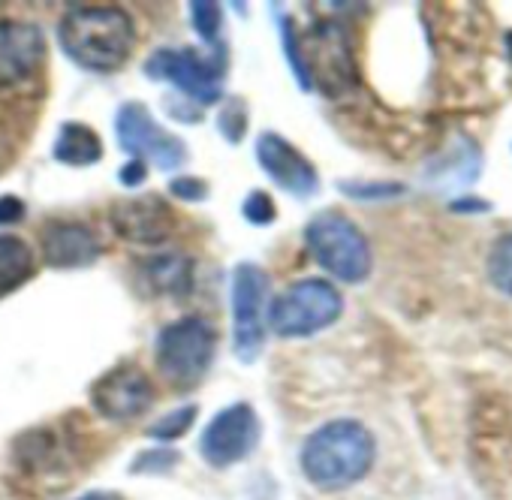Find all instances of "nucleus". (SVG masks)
I'll return each instance as SVG.
<instances>
[{
  "instance_id": "obj_1",
  "label": "nucleus",
  "mask_w": 512,
  "mask_h": 500,
  "mask_svg": "<svg viewBox=\"0 0 512 500\" xmlns=\"http://www.w3.org/2000/svg\"><path fill=\"white\" fill-rule=\"evenodd\" d=\"M58 46L88 73H115L136 49V25L118 7H76L58 25Z\"/></svg>"
},
{
  "instance_id": "obj_2",
  "label": "nucleus",
  "mask_w": 512,
  "mask_h": 500,
  "mask_svg": "<svg viewBox=\"0 0 512 500\" xmlns=\"http://www.w3.org/2000/svg\"><path fill=\"white\" fill-rule=\"evenodd\" d=\"M377 440L356 419H332L320 425L302 446L305 476L326 491L347 488L374 467Z\"/></svg>"
},
{
  "instance_id": "obj_3",
  "label": "nucleus",
  "mask_w": 512,
  "mask_h": 500,
  "mask_svg": "<svg viewBox=\"0 0 512 500\" xmlns=\"http://www.w3.org/2000/svg\"><path fill=\"white\" fill-rule=\"evenodd\" d=\"M305 244L311 257L344 284H362L374 269L365 232L344 211H320L311 217L305 226Z\"/></svg>"
},
{
  "instance_id": "obj_4",
  "label": "nucleus",
  "mask_w": 512,
  "mask_h": 500,
  "mask_svg": "<svg viewBox=\"0 0 512 500\" xmlns=\"http://www.w3.org/2000/svg\"><path fill=\"white\" fill-rule=\"evenodd\" d=\"M214 350H217V335L211 323L202 317H181L169 323L157 338L154 347L157 371L172 389L190 392L208 374L214 362Z\"/></svg>"
},
{
  "instance_id": "obj_5",
  "label": "nucleus",
  "mask_w": 512,
  "mask_h": 500,
  "mask_svg": "<svg viewBox=\"0 0 512 500\" xmlns=\"http://www.w3.org/2000/svg\"><path fill=\"white\" fill-rule=\"evenodd\" d=\"M344 314V296L323 278H305L287 287L269 308V329L278 338H311Z\"/></svg>"
},
{
  "instance_id": "obj_6",
  "label": "nucleus",
  "mask_w": 512,
  "mask_h": 500,
  "mask_svg": "<svg viewBox=\"0 0 512 500\" xmlns=\"http://www.w3.org/2000/svg\"><path fill=\"white\" fill-rule=\"evenodd\" d=\"M145 76L172 85L178 94L199 106H211L223 97L226 49L217 46L211 55H199L193 49H157L145 61Z\"/></svg>"
},
{
  "instance_id": "obj_7",
  "label": "nucleus",
  "mask_w": 512,
  "mask_h": 500,
  "mask_svg": "<svg viewBox=\"0 0 512 500\" xmlns=\"http://www.w3.org/2000/svg\"><path fill=\"white\" fill-rule=\"evenodd\" d=\"M269 275L256 263H241L232 272V353L250 365L260 359L269 332Z\"/></svg>"
},
{
  "instance_id": "obj_8",
  "label": "nucleus",
  "mask_w": 512,
  "mask_h": 500,
  "mask_svg": "<svg viewBox=\"0 0 512 500\" xmlns=\"http://www.w3.org/2000/svg\"><path fill=\"white\" fill-rule=\"evenodd\" d=\"M115 133L118 145L130 154V160H142L145 166L154 163L163 172H172L187 163V145L175 133L160 127V121L145 103H124L115 118Z\"/></svg>"
},
{
  "instance_id": "obj_9",
  "label": "nucleus",
  "mask_w": 512,
  "mask_h": 500,
  "mask_svg": "<svg viewBox=\"0 0 512 500\" xmlns=\"http://www.w3.org/2000/svg\"><path fill=\"white\" fill-rule=\"evenodd\" d=\"M260 416L256 410L244 401L223 407L202 431L199 437V455L205 458V464L223 470L232 467L244 458H250V452L260 446Z\"/></svg>"
},
{
  "instance_id": "obj_10",
  "label": "nucleus",
  "mask_w": 512,
  "mask_h": 500,
  "mask_svg": "<svg viewBox=\"0 0 512 500\" xmlns=\"http://www.w3.org/2000/svg\"><path fill=\"white\" fill-rule=\"evenodd\" d=\"M91 404L109 422H130L154 404V386L136 362H121L91 386Z\"/></svg>"
},
{
  "instance_id": "obj_11",
  "label": "nucleus",
  "mask_w": 512,
  "mask_h": 500,
  "mask_svg": "<svg viewBox=\"0 0 512 500\" xmlns=\"http://www.w3.org/2000/svg\"><path fill=\"white\" fill-rule=\"evenodd\" d=\"M256 163L260 169L290 196L308 199L320 190V172L317 166L281 133H263L256 139Z\"/></svg>"
},
{
  "instance_id": "obj_12",
  "label": "nucleus",
  "mask_w": 512,
  "mask_h": 500,
  "mask_svg": "<svg viewBox=\"0 0 512 500\" xmlns=\"http://www.w3.org/2000/svg\"><path fill=\"white\" fill-rule=\"evenodd\" d=\"M46 58V37L31 22H0V88H16L34 79Z\"/></svg>"
},
{
  "instance_id": "obj_13",
  "label": "nucleus",
  "mask_w": 512,
  "mask_h": 500,
  "mask_svg": "<svg viewBox=\"0 0 512 500\" xmlns=\"http://www.w3.org/2000/svg\"><path fill=\"white\" fill-rule=\"evenodd\" d=\"M109 223L118 232V238L133 244H160L175 229V214L166 205V199L148 193L133 196L124 202H115L109 211Z\"/></svg>"
},
{
  "instance_id": "obj_14",
  "label": "nucleus",
  "mask_w": 512,
  "mask_h": 500,
  "mask_svg": "<svg viewBox=\"0 0 512 500\" xmlns=\"http://www.w3.org/2000/svg\"><path fill=\"white\" fill-rule=\"evenodd\" d=\"M43 260L49 269H88L100 260V241L97 235L76 220H52L40 232Z\"/></svg>"
},
{
  "instance_id": "obj_15",
  "label": "nucleus",
  "mask_w": 512,
  "mask_h": 500,
  "mask_svg": "<svg viewBox=\"0 0 512 500\" xmlns=\"http://www.w3.org/2000/svg\"><path fill=\"white\" fill-rule=\"evenodd\" d=\"M52 157L61 166H94L103 157V139L88 124L67 121V124H61V130L55 136Z\"/></svg>"
},
{
  "instance_id": "obj_16",
  "label": "nucleus",
  "mask_w": 512,
  "mask_h": 500,
  "mask_svg": "<svg viewBox=\"0 0 512 500\" xmlns=\"http://www.w3.org/2000/svg\"><path fill=\"white\" fill-rule=\"evenodd\" d=\"M37 275V257L25 238L0 235V299L13 296Z\"/></svg>"
},
{
  "instance_id": "obj_17",
  "label": "nucleus",
  "mask_w": 512,
  "mask_h": 500,
  "mask_svg": "<svg viewBox=\"0 0 512 500\" xmlns=\"http://www.w3.org/2000/svg\"><path fill=\"white\" fill-rule=\"evenodd\" d=\"M148 287L166 296H184L193 287V263L181 254H163L145 266Z\"/></svg>"
},
{
  "instance_id": "obj_18",
  "label": "nucleus",
  "mask_w": 512,
  "mask_h": 500,
  "mask_svg": "<svg viewBox=\"0 0 512 500\" xmlns=\"http://www.w3.org/2000/svg\"><path fill=\"white\" fill-rule=\"evenodd\" d=\"M488 281L512 299V232L500 235L488 250Z\"/></svg>"
},
{
  "instance_id": "obj_19",
  "label": "nucleus",
  "mask_w": 512,
  "mask_h": 500,
  "mask_svg": "<svg viewBox=\"0 0 512 500\" xmlns=\"http://www.w3.org/2000/svg\"><path fill=\"white\" fill-rule=\"evenodd\" d=\"M278 28H281V43H284V55L290 61V73L296 76L299 88L302 91H314L311 85V76H308V67H305V49H302V40L296 34V25L290 16H278Z\"/></svg>"
},
{
  "instance_id": "obj_20",
  "label": "nucleus",
  "mask_w": 512,
  "mask_h": 500,
  "mask_svg": "<svg viewBox=\"0 0 512 500\" xmlns=\"http://www.w3.org/2000/svg\"><path fill=\"white\" fill-rule=\"evenodd\" d=\"M190 25L205 46H211V49L220 46L217 40H220V28H223V10L217 4H211V0H196V4H190Z\"/></svg>"
},
{
  "instance_id": "obj_21",
  "label": "nucleus",
  "mask_w": 512,
  "mask_h": 500,
  "mask_svg": "<svg viewBox=\"0 0 512 500\" xmlns=\"http://www.w3.org/2000/svg\"><path fill=\"white\" fill-rule=\"evenodd\" d=\"M338 190L359 202H386V199H398L407 193V187L398 181H341Z\"/></svg>"
},
{
  "instance_id": "obj_22",
  "label": "nucleus",
  "mask_w": 512,
  "mask_h": 500,
  "mask_svg": "<svg viewBox=\"0 0 512 500\" xmlns=\"http://www.w3.org/2000/svg\"><path fill=\"white\" fill-rule=\"evenodd\" d=\"M196 416H199V410H196L193 404H184V407H178V410L160 416V419L148 428V437L163 440V443H172V440H178V437H184V434L190 431V425L196 422Z\"/></svg>"
},
{
  "instance_id": "obj_23",
  "label": "nucleus",
  "mask_w": 512,
  "mask_h": 500,
  "mask_svg": "<svg viewBox=\"0 0 512 500\" xmlns=\"http://www.w3.org/2000/svg\"><path fill=\"white\" fill-rule=\"evenodd\" d=\"M217 130L229 145H238L247 133V103L241 97H229L223 100L220 112H217Z\"/></svg>"
},
{
  "instance_id": "obj_24",
  "label": "nucleus",
  "mask_w": 512,
  "mask_h": 500,
  "mask_svg": "<svg viewBox=\"0 0 512 500\" xmlns=\"http://www.w3.org/2000/svg\"><path fill=\"white\" fill-rule=\"evenodd\" d=\"M241 214L247 223L253 226H272L278 220V208H275V199L266 193V190H253L244 202H241Z\"/></svg>"
},
{
  "instance_id": "obj_25",
  "label": "nucleus",
  "mask_w": 512,
  "mask_h": 500,
  "mask_svg": "<svg viewBox=\"0 0 512 500\" xmlns=\"http://www.w3.org/2000/svg\"><path fill=\"white\" fill-rule=\"evenodd\" d=\"M178 461H181V455H178L175 449H163V446H157V449H145V452H139V455L133 458L130 470H133V473H169Z\"/></svg>"
},
{
  "instance_id": "obj_26",
  "label": "nucleus",
  "mask_w": 512,
  "mask_h": 500,
  "mask_svg": "<svg viewBox=\"0 0 512 500\" xmlns=\"http://www.w3.org/2000/svg\"><path fill=\"white\" fill-rule=\"evenodd\" d=\"M169 193L175 199H181V202H205L208 199V181L181 175V178H172L169 181Z\"/></svg>"
},
{
  "instance_id": "obj_27",
  "label": "nucleus",
  "mask_w": 512,
  "mask_h": 500,
  "mask_svg": "<svg viewBox=\"0 0 512 500\" xmlns=\"http://www.w3.org/2000/svg\"><path fill=\"white\" fill-rule=\"evenodd\" d=\"M25 202L19 199V196H13V193H7V196H0V226H16V223H22L25 220Z\"/></svg>"
},
{
  "instance_id": "obj_28",
  "label": "nucleus",
  "mask_w": 512,
  "mask_h": 500,
  "mask_svg": "<svg viewBox=\"0 0 512 500\" xmlns=\"http://www.w3.org/2000/svg\"><path fill=\"white\" fill-rule=\"evenodd\" d=\"M145 178H148V166H145L142 160H127V163L121 166V172H118V181H121L124 187H139Z\"/></svg>"
},
{
  "instance_id": "obj_29",
  "label": "nucleus",
  "mask_w": 512,
  "mask_h": 500,
  "mask_svg": "<svg viewBox=\"0 0 512 500\" xmlns=\"http://www.w3.org/2000/svg\"><path fill=\"white\" fill-rule=\"evenodd\" d=\"M491 205L485 202V199H455L452 202V211H476V214H482V211H488Z\"/></svg>"
},
{
  "instance_id": "obj_30",
  "label": "nucleus",
  "mask_w": 512,
  "mask_h": 500,
  "mask_svg": "<svg viewBox=\"0 0 512 500\" xmlns=\"http://www.w3.org/2000/svg\"><path fill=\"white\" fill-rule=\"evenodd\" d=\"M79 500H124L118 491H88V494H82Z\"/></svg>"
},
{
  "instance_id": "obj_31",
  "label": "nucleus",
  "mask_w": 512,
  "mask_h": 500,
  "mask_svg": "<svg viewBox=\"0 0 512 500\" xmlns=\"http://www.w3.org/2000/svg\"><path fill=\"white\" fill-rule=\"evenodd\" d=\"M506 55H509V61H512V31L506 34Z\"/></svg>"
}]
</instances>
